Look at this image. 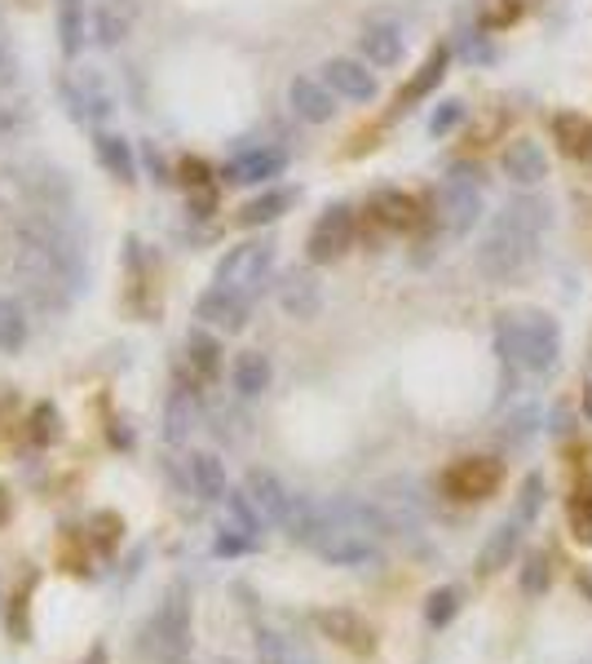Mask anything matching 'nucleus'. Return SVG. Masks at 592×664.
I'll list each match as a JSON object with an SVG mask.
<instances>
[{"instance_id": "obj_5", "label": "nucleus", "mask_w": 592, "mask_h": 664, "mask_svg": "<svg viewBox=\"0 0 592 664\" xmlns=\"http://www.w3.org/2000/svg\"><path fill=\"white\" fill-rule=\"evenodd\" d=\"M438 199H442V227L451 236H468L483 221V182H478V169H473V164H455L442 178Z\"/></svg>"}, {"instance_id": "obj_41", "label": "nucleus", "mask_w": 592, "mask_h": 664, "mask_svg": "<svg viewBox=\"0 0 592 664\" xmlns=\"http://www.w3.org/2000/svg\"><path fill=\"white\" fill-rule=\"evenodd\" d=\"M460 121H464V102H460V98H446V102L433 111V121H429V134H433V138H442V134L460 129Z\"/></svg>"}, {"instance_id": "obj_28", "label": "nucleus", "mask_w": 592, "mask_h": 664, "mask_svg": "<svg viewBox=\"0 0 592 664\" xmlns=\"http://www.w3.org/2000/svg\"><path fill=\"white\" fill-rule=\"evenodd\" d=\"M446 62H451V54H446V45H438V49H433V54L420 62V71L407 80V89H403V98H398V102H420V98H429V93L442 84Z\"/></svg>"}, {"instance_id": "obj_31", "label": "nucleus", "mask_w": 592, "mask_h": 664, "mask_svg": "<svg viewBox=\"0 0 592 664\" xmlns=\"http://www.w3.org/2000/svg\"><path fill=\"white\" fill-rule=\"evenodd\" d=\"M553 134H557V147L566 156H583L592 151V125L583 116H574V111H561V116H553Z\"/></svg>"}, {"instance_id": "obj_25", "label": "nucleus", "mask_w": 592, "mask_h": 664, "mask_svg": "<svg viewBox=\"0 0 592 664\" xmlns=\"http://www.w3.org/2000/svg\"><path fill=\"white\" fill-rule=\"evenodd\" d=\"M292 204H297V191L270 186V191H262L257 199H248V204L240 208V227H270V221H279Z\"/></svg>"}, {"instance_id": "obj_1", "label": "nucleus", "mask_w": 592, "mask_h": 664, "mask_svg": "<svg viewBox=\"0 0 592 664\" xmlns=\"http://www.w3.org/2000/svg\"><path fill=\"white\" fill-rule=\"evenodd\" d=\"M548 221H553V213H548V204H544L539 195H518V199H509V204L491 217V227H487V236H483V244H478V271H483L491 284L518 279V275L535 262Z\"/></svg>"}, {"instance_id": "obj_6", "label": "nucleus", "mask_w": 592, "mask_h": 664, "mask_svg": "<svg viewBox=\"0 0 592 664\" xmlns=\"http://www.w3.org/2000/svg\"><path fill=\"white\" fill-rule=\"evenodd\" d=\"M359 236V217H353L349 204H327L318 213V221L310 227V240H305V257L314 266H327V262H340Z\"/></svg>"}, {"instance_id": "obj_23", "label": "nucleus", "mask_w": 592, "mask_h": 664, "mask_svg": "<svg viewBox=\"0 0 592 664\" xmlns=\"http://www.w3.org/2000/svg\"><path fill=\"white\" fill-rule=\"evenodd\" d=\"M244 492L257 501V510L266 514V523H283V514H288V505H292V492L283 488L279 474H270V470H248Z\"/></svg>"}, {"instance_id": "obj_40", "label": "nucleus", "mask_w": 592, "mask_h": 664, "mask_svg": "<svg viewBox=\"0 0 592 664\" xmlns=\"http://www.w3.org/2000/svg\"><path fill=\"white\" fill-rule=\"evenodd\" d=\"M570 531L579 545H592V496L588 492L570 501Z\"/></svg>"}, {"instance_id": "obj_39", "label": "nucleus", "mask_w": 592, "mask_h": 664, "mask_svg": "<svg viewBox=\"0 0 592 664\" xmlns=\"http://www.w3.org/2000/svg\"><path fill=\"white\" fill-rule=\"evenodd\" d=\"M257 664H288V646L270 625H257Z\"/></svg>"}, {"instance_id": "obj_48", "label": "nucleus", "mask_w": 592, "mask_h": 664, "mask_svg": "<svg viewBox=\"0 0 592 664\" xmlns=\"http://www.w3.org/2000/svg\"><path fill=\"white\" fill-rule=\"evenodd\" d=\"M588 160H592V151H588Z\"/></svg>"}, {"instance_id": "obj_36", "label": "nucleus", "mask_w": 592, "mask_h": 664, "mask_svg": "<svg viewBox=\"0 0 592 664\" xmlns=\"http://www.w3.org/2000/svg\"><path fill=\"white\" fill-rule=\"evenodd\" d=\"M58 438H62L58 408L54 403H36V412H32V443H36V448H49V443H58Z\"/></svg>"}, {"instance_id": "obj_33", "label": "nucleus", "mask_w": 592, "mask_h": 664, "mask_svg": "<svg viewBox=\"0 0 592 664\" xmlns=\"http://www.w3.org/2000/svg\"><path fill=\"white\" fill-rule=\"evenodd\" d=\"M84 531H89V540H93L97 553H111L115 545H120V536H125V518L111 514V510H97V514L84 523Z\"/></svg>"}, {"instance_id": "obj_4", "label": "nucleus", "mask_w": 592, "mask_h": 664, "mask_svg": "<svg viewBox=\"0 0 592 664\" xmlns=\"http://www.w3.org/2000/svg\"><path fill=\"white\" fill-rule=\"evenodd\" d=\"M270 275H275V244H270V240H248V244H234V249L217 262L212 284H221V288H230V293L257 301L262 288L270 284Z\"/></svg>"}, {"instance_id": "obj_12", "label": "nucleus", "mask_w": 592, "mask_h": 664, "mask_svg": "<svg viewBox=\"0 0 592 664\" xmlns=\"http://www.w3.org/2000/svg\"><path fill=\"white\" fill-rule=\"evenodd\" d=\"M323 84L345 102H372L376 89H381L372 62H363V58H327L323 62Z\"/></svg>"}, {"instance_id": "obj_29", "label": "nucleus", "mask_w": 592, "mask_h": 664, "mask_svg": "<svg viewBox=\"0 0 592 664\" xmlns=\"http://www.w3.org/2000/svg\"><path fill=\"white\" fill-rule=\"evenodd\" d=\"M40 585V572H27L19 594L10 598V611H5V625H10V638L14 642H32V594Z\"/></svg>"}, {"instance_id": "obj_9", "label": "nucleus", "mask_w": 592, "mask_h": 664, "mask_svg": "<svg viewBox=\"0 0 592 664\" xmlns=\"http://www.w3.org/2000/svg\"><path fill=\"white\" fill-rule=\"evenodd\" d=\"M500 483H504V466L491 461V457H464V461H455V466L446 470V479H442V488H446L455 501H487V496L500 492Z\"/></svg>"}, {"instance_id": "obj_37", "label": "nucleus", "mask_w": 592, "mask_h": 664, "mask_svg": "<svg viewBox=\"0 0 592 664\" xmlns=\"http://www.w3.org/2000/svg\"><path fill=\"white\" fill-rule=\"evenodd\" d=\"M548 585H553V568H548V559H544V553H531L526 568H522V594L544 598V594H548Z\"/></svg>"}, {"instance_id": "obj_10", "label": "nucleus", "mask_w": 592, "mask_h": 664, "mask_svg": "<svg viewBox=\"0 0 592 664\" xmlns=\"http://www.w3.org/2000/svg\"><path fill=\"white\" fill-rule=\"evenodd\" d=\"M248 314H253V301L240 297V293H230V288H221V284H212V288H204V293L195 297V319H199L204 328L244 332V328H248Z\"/></svg>"}, {"instance_id": "obj_26", "label": "nucleus", "mask_w": 592, "mask_h": 664, "mask_svg": "<svg viewBox=\"0 0 592 664\" xmlns=\"http://www.w3.org/2000/svg\"><path fill=\"white\" fill-rule=\"evenodd\" d=\"M32 337V319H27V306L14 301V297H0V351L14 355L23 351Z\"/></svg>"}, {"instance_id": "obj_15", "label": "nucleus", "mask_w": 592, "mask_h": 664, "mask_svg": "<svg viewBox=\"0 0 592 664\" xmlns=\"http://www.w3.org/2000/svg\"><path fill=\"white\" fill-rule=\"evenodd\" d=\"M500 169L513 186H539L548 178V151L535 138H513L500 156Z\"/></svg>"}, {"instance_id": "obj_43", "label": "nucleus", "mask_w": 592, "mask_h": 664, "mask_svg": "<svg viewBox=\"0 0 592 664\" xmlns=\"http://www.w3.org/2000/svg\"><path fill=\"white\" fill-rule=\"evenodd\" d=\"M531 421H535V412H531V408H522V412L513 416V430H509V438H526V434H531Z\"/></svg>"}, {"instance_id": "obj_35", "label": "nucleus", "mask_w": 592, "mask_h": 664, "mask_svg": "<svg viewBox=\"0 0 592 664\" xmlns=\"http://www.w3.org/2000/svg\"><path fill=\"white\" fill-rule=\"evenodd\" d=\"M455 616H460V589H451V585L433 589L429 603H425V620H429L433 629H446Z\"/></svg>"}, {"instance_id": "obj_20", "label": "nucleus", "mask_w": 592, "mask_h": 664, "mask_svg": "<svg viewBox=\"0 0 592 664\" xmlns=\"http://www.w3.org/2000/svg\"><path fill=\"white\" fill-rule=\"evenodd\" d=\"M279 306L292 314V319H314L323 310V288L310 271H288L283 284H279Z\"/></svg>"}, {"instance_id": "obj_8", "label": "nucleus", "mask_w": 592, "mask_h": 664, "mask_svg": "<svg viewBox=\"0 0 592 664\" xmlns=\"http://www.w3.org/2000/svg\"><path fill=\"white\" fill-rule=\"evenodd\" d=\"M62 98L71 106V121H80V125H102L115 111V98L93 67H80L71 80H62Z\"/></svg>"}, {"instance_id": "obj_11", "label": "nucleus", "mask_w": 592, "mask_h": 664, "mask_svg": "<svg viewBox=\"0 0 592 664\" xmlns=\"http://www.w3.org/2000/svg\"><path fill=\"white\" fill-rule=\"evenodd\" d=\"M314 625H318L323 638H332L336 646H345L353 655H372L376 651V629L359 611H349V607H327V611L314 616Z\"/></svg>"}, {"instance_id": "obj_27", "label": "nucleus", "mask_w": 592, "mask_h": 664, "mask_svg": "<svg viewBox=\"0 0 592 664\" xmlns=\"http://www.w3.org/2000/svg\"><path fill=\"white\" fill-rule=\"evenodd\" d=\"M372 213H376V221H381L385 231H407V227H416V199L403 195V191H381V195L372 199Z\"/></svg>"}, {"instance_id": "obj_24", "label": "nucleus", "mask_w": 592, "mask_h": 664, "mask_svg": "<svg viewBox=\"0 0 592 664\" xmlns=\"http://www.w3.org/2000/svg\"><path fill=\"white\" fill-rule=\"evenodd\" d=\"M518 536H522V523H518V518L500 523V527L487 536V545H483V553H478V572H483V576H496V572H504V568L513 563Z\"/></svg>"}, {"instance_id": "obj_19", "label": "nucleus", "mask_w": 592, "mask_h": 664, "mask_svg": "<svg viewBox=\"0 0 592 664\" xmlns=\"http://www.w3.org/2000/svg\"><path fill=\"white\" fill-rule=\"evenodd\" d=\"M199 430V390H186L177 386L164 403V443H173V448H182V443Z\"/></svg>"}, {"instance_id": "obj_3", "label": "nucleus", "mask_w": 592, "mask_h": 664, "mask_svg": "<svg viewBox=\"0 0 592 664\" xmlns=\"http://www.w3.org/2000/svg\"><path fill=\"white\" fill-rule=\"evenodd\" d=\"M147 646L160 664H190L195 646V616H190V585L177 581L164 589L160 607L147 620Z\"/></svg>"}, {"instance_id": "obj_21", "label": "nucleus", "mask_w": 592, "mask_h": 664, "mask_svg": "<svg viewBox=\"0 0 592 664\" xmlns=\"http://www.w3.org/2000/svg\"><path fill=\"white\" fill-rule=\"evenodd\" d=\"M270 381H275V364L262 351H244L230 368V386H234L240 399H262L270 390Z\"/></svg>"}, {"instance_id": "obj_18", "label": "nucleus", "mask_w": 592, "mask_h": 664, "mask_svg": "<svg viewBox=\"0 0 592 664\" xmlns=\"http://www.w3.org/2000/svg\"><path fill=\"white\" fill-rule=\"evenodd\" d=\"M186 483H190V492L199 496V501H225V492H230V483H225V461L217 457V453H190L186 457Z\"/></svg>"}, {"instance_id": "obj_45", "label": "nucleus", "mask_w": 592, "mask_h": 664, "mask_svg": "<svg viewBox=\"0 0 592 664\" xmlns=\"http://www.w3.org/2000/svg\"><path fill=\"white\" fill-rule=\"evenodd\" d=\"M84 664H106V646H102V642H97V646H93V651H89V660H84Z\"/></svg>"}, {"instance_id": "obj_22", "label": "nucleus", "mask_w": 592, "mask_h": 664, "mask_svg": "<svg viewBox=\"0 0 592 664\" xmlns=\"http://www.w3.org/2000/svg\"><path fill=\"white\" fill-rule=\"evenodd\" d=\"M93 151H97V164L106 169V178L134 186L138 182V156H134V142L120 138V134H97L93 138Z\"/></svg>"}, {"instance_id": "obj_16", "label": "nucleus", "mask_w": 592, "mask_h": 664, "mask_svg": "<svg viewBox=\"0 0 592 664\" xmlns=\"http://www.w3.org/2000/svg\"><path fill=\"white\" fill-rule=\"evenodd\" d=\"M359 49H363V62H372V67H398V62H403V49H407V36H403L398 23L376 19V23L363 27Z\"/></svg>"}, {"instance_id": "obj_13", "label": "nucleus", "mask_w": 592, "mask_h": 664, "mask_svg": "<svg viewBox=\"0 0 592 664\" xmlns=\"http://www.w3.org/2000/svg\"><path fill=\"white\" fill-rule=\"evenodd\" d=\"M288 106L305 125H327L336 116V93L323 84V76H297L288 84Z\"/></svg>"}, {"instance_id": "obj_38", "label": "nucleus", "mask_w": 592, "mask_h": 664, "mask_svg": "<svg viewBox=\"0 0 592 664\" xmlns=\"http://www.w3.org/2000/svg\"><path fill=\"white\" fill-rule=\"evenodd\" d=\"M544 510V479L539 474H526V483H522V501H518V523L526 527V523H535V514Z\"/></svg>"}, {"instance_id": "obj_2", "label": "nucleus", "mask_w": 592, "mask_h": 664, "mask_svg": "<svg viewBox=\"0 0 592 664\" xmlns=\"http://www.w3.org/2000/svg\"><path fill=\"white\" fill-rule=\"evenodd\" d=\"M496 351L500 359L513 368H526L535 377H548L557 368V355H561V328L548 310H513L496 323Z\"/></svg>"}, {"instance_id": "obj_32", "label": "nucleus", "mask_w": 592, "mask_h": 664, "mask_svg": "<svg viewBox=\"0 0 592 664\" xmlns=\"http://www.w3.org/2000/svg\"><path fill=\"white\" fill-rule=\"evenodd\" d=\"M225 523L240 527V531H248V536H262L266 514L257 510V501H253L244 488H234V492H225Z\"/></svg>"}, {"instance_id": "obj_49", "label": "nucleus", "mask_w": 592, "mask_h": 664, "mask_svg": "<svg viewBox=\"0 0 592 664\" xmlns=\"http://www.w3.org/2000/svg\"><path fill=\"white\" fill-rule=\"evenodd\" d=\"M588 496H592V488H588Z\"/></svg>"}, {"instance_id": "obj_7", "label": "nucleus", "mask_w": 592, "mask_h": 664, "mask_svg": "<svg viewBox=\"0 0 592 664\" xmlns=\"http://www.w3.org/2000/svg\"><path fill=\"white\" fill-rule=\"evenodd\" d=\"M314 553L332 568H368L381 559L376 549V536H363V531H349V527H332L323 523L318 540H314Z\"/></svg>"}, {"instance_id": "obj_14", "label": "nucleus", "mask_w": 592, "mask_h": 664, "mask_svg": "<svg viewBox=\"0 0 592 664\" xmlns=\"http://www.w3.org/2000/svg\"><path fill=\"white\" fill-rule=\"evenodd\" d=\"M283 169H288V156L279 147H248V151H240L225 164V182H234V186H262V182L279 178Z\"/></svg>"}, {"instance_id": "obj_34", "label": "nucleus", "mask_w": 592, "mask_h": 664, "mask_svg": "<svg viewBox=\"0 0 592 664\" xmlns=\"http://www.w3.org/2000/svg\"><path fill=\"white\" fill-rule=\"evenodd\" d=\"M253 549H257V536H248V531H240V527H230V523L217 527V540H212V553H217V559H244V553H253Z\"/></svg>"}, {"instance_id": "obj_30", "label": "nucleus", "mask_w": 592, "mask_h": 664, "mask_svg": "<svg viewBox=\"0 0 592 664\" xmlns=\"http://www.w3.org/2000/svg\"><path fill=\"white\" fill-rule=\"evenodd\" d=\"M84 0H58V41H62V54L67 58H80L84 49Z\"/></svg>"}, {"instance_id": "obj_46", "label": "nucleus", "mask_w": 592, "mask_h": 664, "mask_svg": "<svg viewBox=\"0 0 592 664\" xmlns=\"http://www.w3.org/2000/svg\"><path fill=\"white\" fill-rule=\"evenodd\" d=\"M579 585H583V594H588V603H592V568L579 576Z\"/></svg>"}, {"instance_id": "obj_44", "label": "nucleus", "mask_w": 592, "mask_h": 664, "mask_svg": "<svg viewBox=\"0 0 592 664\" xmlns=\"http://www.w3.org/2000/svg\"><path fill=\"white\" fill-rule=\"evenodd\" d=\"M10 514H14V496H10L5 488H0V527L10 523Z\"/></svg>"}, {"instance_id": "obj_17", "label": "nucleus", "mask_w": 592, "mask_h": 664, "mask_svg": "<svg viewBox=\"0 0 592 664\" xmlns=\"http://www.w3.org/2000/svg\"><path fill=\"white\" fill-rule=\"evenodd\" d=\"M186 368H190V386H212L221 377V342L208 328L186 332Z\"/></svg>"}, {"instance_id": "obj_42", "label": "nucleus", "mask_w": 592, "mask_h": 664, "mask_svg": "<svg viewBox=\"0 0 592 664\" xmlns=\"http://www.w3.org/2000/svg\"><path fill=\"white\" fill-rule=\"evenodd\" d=\"M19 84V54L0 45V93H10Z\"/></svg>"}, {"instance_id": "obj_47", "label": "nucleus", "mask_w": 592, "mask_h": 664, "mask_svg": "<svg viewBox=\"0 0 592 664\" xmlns=\"http://www.w3.org/2000/svg\"><path fill=\"white\" fill-rule=\"evenodd\" d=\"M583 416L592 421V381H588V390H583Z\"/></svg>"}]
</instances>
